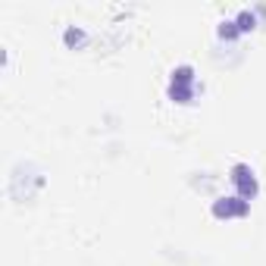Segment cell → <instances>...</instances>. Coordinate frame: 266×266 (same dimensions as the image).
Here are the masks:
<instances>
[{
	"mask_svg": "<svg viewBox=\"0 0 266 266\" xmlns=\"http://www.w3.org/2000/svg\"><path fill=\"white\" fill-rule=\"evenodd\" d=\"M235 182H238V188H241V197H250V194L257 191L254 172H250L247 166H235Z\"/></svg>",
	"mask_w": 266,
	"mask_h": 266,
	"instance_id": "obj_1",
	"label": "cell"
},
{
	"mask_svg": "<svg viewBox=\"0 0 266 266\" xmlns=\"http://www.w3.org/2000/svg\"><path fill=\"white\" fill-rule=\"evenodd\" d=\"M235 197H228L226 204H216L213 210H216V216H232V213H247V201H241V204H232Z\"/></svg>",
	"mask_w": 266,
	"mask_h": 266,
	"instance_id": "obj_2",
	"label": "cell"
},
{
	"mask_svg": "<svg viewBox=\"0 0 266 266\" xmlns=\"http://www.w3.org/2000/svg\"><path fill=\"white\" fill-rule=\"evenodd\" d=\"M238 22H241V32H247V28H254V16H250V13H241V16H238Z\"/></svg>",
	"mask_w": 266,
	"mask_h": 266,
	"instance_id": "obj_3",
	"label": "cell"
},
{
	"mask_svg": "<svg viewBox=\"0 0 266 266\" xmlns=\"http://www.w3.org/2000/svg\"><path fill=\"white\" fill-rule=\"evenodd\" d=\"M66 41H69V44H76V41H85V35L78 32V28H76V32L69 28V32H66Z\"/></svg>",
	"mask_w": 266,
	"mask_h": 266,
	"instance_id": "obj_4",
	"label": "cell"
}]
</instances>
